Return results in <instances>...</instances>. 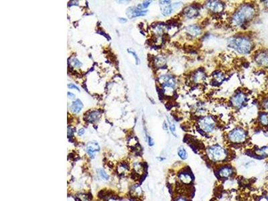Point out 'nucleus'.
<instances>
[{"label":"nucleus","instance_id":"nucleus-5","mask_svg":"<svg viewBox=\"0 0 268 201\" xmlns=\"http://www.w3.org/2000/svg\"><path fill=\"white\" fill-rule=\"evenodd\" d=\"M199 127L204 132L209 133L213 132L216 129V122L213 117L211 115L201 118L199 121Z\"/></svg>","mask_w":268,"mask_h":201},{"label":"nucleus","instance_id":"nucleus-6","mask_svg":"<svg viewBox=\"0 0 268 201\" xmlns=\"http://www.w3.org/2000/svg\"><path fill=\"white\" fill-rule=\"evenodd\" d=\"M158 81L164 90L174 89L176 86V78L170 74H165L158 78Z\"/></svg>","mask_w":268,"mask_h":201},{"label":"nucleus","instance_id":"nucleus-15","mask_svg":"<svg viewBox=\"0 0 268 201\" xmlns=\"http://www.w3.org/2000/svg\"><path fill=\"white\" fill-rule=\"evenodd\" d=\"M86 120L90 122V123H93V122L97 121L101 116V113L98 111H93L87 113L85 115Z\"/></svg>","mask_w":268,"mask_h":201},{"label":"nucleus","instance_id":"nucleus-39","mask_svg":"<svg viewBox=\"0 0 268 201\" xmlns=\"http://www.w3.org/2000/svg\"><path fill=\"white\" fill-rule=\"evenodd\" d=\"M168 124L166 123V122L165 121H164V124H163V126H162V128L164 129V130H168Z\"/></svg>","mask_w":268,"mask_h":201},{"label":"nucleus","instance_id":"nucleus-30","mask_svg":"<svg viewBox=\"0 0 268 201\" xmlns=\"http://www.w3.org/2000/svg\"><path fill=\"white\" fill-rule=\"evenodd\" d=\"M128 52L130 53V54H132L133 55V57L135 58L136 65H139V63H140V58H139L138 56H137V54H136V52H135V51L132 50H130V49H128Z\"/></svg>","mask_w":268,"mask_h":201},{"label":"nucleus","instance_id":"nucleus-16","mask_svg":"<svg viewBox=\"0 0 268 201\" xmlns=\"http://www.w3.org/2000/svg\"><path fill=\"white\" fill-rule=\"evenodd\" d=\"M82 107H83V105L81 100L76 99L72 103L70 106V110L73 113H78L81 111Z\"/></svg>","mask_w":268,"mask_h":201},{"label":"nucleus","instance_id":"nucleus-40","mask_svg":"<svg viewBox=\"0 0 268 201\" xmlns=\"http://www.w3.org/2000/svg\"><path fill=\"white\" fill-rule=\"evenodd\" d=\"M119 22L121 23H125L126 22H127V19H125V18H119Z\"/></svg>","mask_w":268,"mask_h":201},{"label":"nucleus","instance_id":"nucleus-17","mask_svg":"<svg viewBox=\"0 0 268 201\" xmlns=\"http://www.w3.org/2000/svg\"><path fill=\"white\" fill-rule=\"evenodd\" d=\"M178 178L181 182H182L184 184H189L192 182V178L191 174H189L188 172H182L180 173L178 176Z\"/></svg>","mask_w":268,"mask_h":201},{"label":"nucleus","instance_id":"nucleus-34","mask_svg":"<svg viewBox=\"0 0 268 201\" xmlns=\"http://www.w3.org/2000/svg\"><path fill=\"white\" fill-rule=\"evenodd\" d=\"M74 130L73 128H69V127L68 128V136H69V137H70L71 136H73V133H74Z\"/></svg>","mask_w":268,"mask_h":201},{"label":"nucleus","instance_id":"nucleus-2","mask_svg":"<svg viewBox=\"0 0 268 201\" xmlns=\"http://www.w3.org/2000/svg\"><path fill=\"white\" fill-rule=\"evenodd\" d=\"M228 46L241 54L249 53L253 46L250 39L244 36L232 38L228 40Z\"/></svg>","mask_w":268,"mask_h":201},{"label":"nucleus","instance_id":"nucleus-27","mask_svg":"<svg viewBox=\"0 0 268 201\" xmlns=\"http://www.w3.org/2000/svg\"><path fill=\"white\" fill-rule=\"evenodd\" d=\"M128 170V166L126 164H120L117 168V172L120 174H123Z\"/></svg>","mask_w":268,"mask_h":201},{"label":"nucleus","instance_id":"nucleus-20","mask_svg":"<svg viewBox=\"0 0 268 201\" xmlns=\"http://www.w3.org/2000/svg\"><path fill=\"white\" fill-rule=\"evenodd\" d=\"M259 121L263 126H268V114L262 113L259 116Z\"/></svg>","mask_w":268,"mask_h":201},{"label":"nucleus","instance_id":"nucleus-28","mask_svg":"<svg viewBox=\"0 0 268 201\" xmlns=\"http://www.w3.org/2000/svg\"><path fill=\"white\" fill-rule=\"evenodd\" d=\"M150 3H151V2L145 1V2H144L143 3H140V4H139L138 6H137V7L138 9H140V10H144V9L148 8V7L150 5Z\"/></svg>","mask_w":268,"mask_h":201},{"label":"nucleus","instance_id":"nucleus-14","mask_svg":"<svg viewBox=\"0 0 268 201\" xmlns=\"http://www.w3.org/2000/svg\"><path fill=\"white\" fill-rule=\"evenodd\" d=\"M100 149L99 145L97 142H90L86 145V153L90 159H94L95 156V152H98Z\"/></svg>","mask_w":268,"mask_h":201},{"label":"nucleus","instance_id":"nucleus-13","mask_svg":"<svg viewBox=\"0 0 268 201\" xmlns=\"http://www.w3.org/2000/svg\"><path fill=\"white\" fill-rule=\"evenodd\" d=\"M147 12V10H140L137 7H129L126 11V14H127L128 16L131 19L139 16H144V15H146Z\"/></svg>","mask_w":268,"mask_h":201},{"label":"nucleus","instance_id":"nucleus-26","mask_svg":"<svg viewBox=\"0 0 268 201\" xmlns=\"http://www.w3.org/2000/svg\"><path fill=\"white\" fill-rule=\"evenodd\" d=\"M255 153L260 156H268V146L263 147L262 148L258 149Z\"/></svg>","mask_w":268,"mask_h":201},{"label":"nucleus","instance_id":"nucleus-19","mask_svg":"<svg viewBox=\"0 0 268 201\" xmlns=\"http://www.w3.org/2000/svg\"><path fill=\"white\" fill-rule=\"evenodd\" d=\"M153 62H154L155 66L157 68H161L166 63V59L163 56H157L155 58Z\"/></svg>","mask_w":268,"mask_h":201},{"label":"nucleus","instance_id":"nucleus-24","mask_svg":"<svg viewBox=\"0 0 268 201\" xmlns=\"http://www.w3.org/2000/svg\"><path fill=\"white\" fill-rule=\"evenodd\" d=\"M133 170L137 174H142L144 172V167L141 163H135L133 164Z\"/></svg>","mask_w":268,"mask_h":201},{"label":"nucleus","instance_id":"nucleus-22","mask_svg":"<svg viewBox=\"0 0 268 201\" xmlns=\"http://www.w3.org/2000/svg\"><path fill=\"white\" fill-rule=\"evenodd\" d=\"M178 156L182 160H186L188 158V153L184 147L180 146L178 149Z\"/></svg>","mask_w":268,"mask_h":201},{"label":"nucleus","instance_id":"nucleus-12","mask_svg":"<svg viewBox=\"0 0 268 201\" xmlns=\"http://www.w3.org/2000/svg\"><path fill=\"white\" fill-rule=\"evenodd\" d=\"M185 31H186V33L189 36L192 38L199 36L202 33V29L197 24H191L186 26V28H185Z\"/></svg>","mask_w":268,"mask_h":201},{"label":"nucleus","instance_id":"nucleus-21","mask_svg":"<svg viewBox=\"0 0 268 201\" xmlns=\"http://www.w3.org/2000/svg\"><path fill=\"white\" fill-rule=\"evenodd\" d=\"M167 119H168V127L169 129L170 130V132L172 134L173 136H175V137H177V133H176V125L173 122L172 120H171L170 118L167 117Z\"/></svg>","mask_w":268,"mask_h":201},{"label":"nucleus","instance_id":"nucleus-23","mask_svg":"<svg viewBox=\"0 0 268 201\" xmlns=\"http://www.w3.org/2000/svg\"><path fill=\"white\" fill-rule=\"evenodd\" d=\"M204 78H205V74L203 73L197 72L195 74L194 77H193V79H194V81H195L196 82H200L201 81L204 80Z\"/></svg>","mask_w":268,"mask_h":201},{"label":"nucleus","instance_id":"nucleus-9","mask_svg":"<svg viewBox=\"0 0 268 201\" xmlns=\"http://www.w3.org/2000/svg\"><path fill=\"white\" fill-rule=\"evenodd\" d=\"M254 59L259 66L268 67V52L267 51H260L255 55Z\"/></svg>","mask_w":268,"mask_h":201},{"label":"nucleus","instance_id":"nucleus-36","mask_svg":"<svg viewBox=\"0 0 268 201\" xmlns=\"http://www.w3.org/2000/svg\"><path fill=\"white\" fill-rule=\"evenodd\" d=\"M263 107L265 108L266 109L268 110V98H267V99H266L265 101H263Z\"/></svg>","mask_w":268,"mask_h":201},{"label":"nucleus","instance_id":"nucleus-38","mask_svg":"<svg viewBox=\"0 0 268 201\" xmlns=\"http://www.w3.org/2000/svg\"><path fill=\"white\" fill-rule=\"evenodd\" d=\"M84 133H85V129H84L81 128V129H80L79 130H78V135L79 136H82V135H83Z\"/></svg>","mask_w":268,"mask_h":201},{"label":"nucleus","instance_id":"nucleus-3","mask_svg":"<svg viewBox=\"0 0 268 201\" xmlns=\"http://www.w3.org/2000/svg\"><path fill=\"white\" fill-rule=\"evenodd\" d=\"M207 155L211 161L214 162H219L227 159L228 153L225 148L219 145H215L207 148Z\"/></svg>","mask_w":268,"mask_h":201},{"label":"nucleus","instance_id":"nucleus-31","mask_svg":"<svg viewBox=\"0 0 268 201\" xmlns=\"http://www.w3.org/2000/svg\"><path fill=\"white\" fill-rule=\"evenodd\" d=\"M71 61H72V63H73V65L74 66H76V67H78V68H79V67H81L82 66V63L77 58L72 59Z\"/></svg>","mask_w":268,"mask_h":201},{"label":"nucleus","instance_id":"nucleus-1","mask_svg":"<svg viewBox=\"0 0 268 201\" xmlns=\"http://www.w3.org/2000/svg\"><path fill=\"white\" fill-rule=\"evenodd\" d=\"M255 14V8L250 4H243L237 8V11L232 14L231 24L236 27H241L245 23L253 18Z\"/></svg>","mask_w":268,"mask_h":201},{"label":"nucleus","instance_id":"nucleus-25","mask_svg":"<svg viewBox=\"0 0 268 201\" xmlns=\"http://www.w3.org/2000/svg\"><path fill=\"white\" fill-rule=\"evenodd\" d=\"M97 173H98V176L100 177L101 179L105 180V181L109 180V175L105 172V171L104 170H103V169H98V170H97Z\"/></svg>","mask_w":268,"mask_h":201},{"label":"nucleus","instance_id":"nucleus-33","mask_svg":"<svg viewBox=\"0 0 268 201\" xmlns=\"http://www.w3.org/2000/svg\"><path fill=\"white\" fill-rule=\"evenodd\" d=\"M147 141L149 146H152V145H153V144H154L153 141L150 136H147Z\"/></svg>","mask_w":268,"mask_h":201},{"label":"nucleus","instance_id":"nucleus-35","mask_svg":"<svg viewBox=\"0 0 268 201\" xmlns=\"http://www.w3.org/2000/svg\"><path fill=\"white\" fill-rule=\"evenodd\" d=\"M68 87L69 89H76L77 90H79V89H78V88L77 87V86H75L74 85H73V84H69L68 85Z\"/></svg>","mask_w":268,"mask_h":201},{"label":"nucleus","instance_id":"nucleus-37","mask_svg":"<svg viewBox=\"0 0 268 201\" xmlns=\"http://www.w3.org/2000/svg\"><path fill=\"white\" fill-rule=\"evenodd\" d=\"M175 201H188L187 199L183 196H179L176 199Z\"/></svg>","mask_w":268,"mask_h":201},{"label":"nucleus","instance_id":"nucleus-41","mask_svg":"<svg viewBox=\"0 0 268 201\" xmlns=\"http://www.w3.org/2000/svg\"><path fill=\"white\" fill-rule=\"evenodd\" d=\"M68 97H70V98H74V97H75V96H74V94H73V93H69H69H68Z\"/></svg>","mask_w":268,"mask_h":201},{"label":"nucleus","instance_id":"nucleus-8","mask_svg":"<svg viewBox=\"0 0 268 201\" xmlns=\"http://www.w3.org/2000/svg\"><path fill=\"white\" fill-rule=\"evenodd\" d=\"M207 8L215 14L222 12L224 9L223 3L219 1H208L206 3Z\"/></svg>","mask_w":268,"mask_h":201},{"label":"nucleus","instance_id":"nucleus-10","mask_svg":"<svg viewBox=\"0 0 268 201\" xmlns=\"http://www.w3.org/2000/svg\"><path fill=\"white\" fill-rule=\"evenodd\" d=\"M245 94L242 92H238L232 97L231 101L232 106H234L236 108H240L242 107L244 103H245Z\"/></svg>","mask_w":268,"mask_h":201},{"label":"nucleus","instance_id":"nucleus-29","mask_svg":"<svg viewBox=\"0 0 268 201\" xmlns=\"http://www.w3.org/2000/svg\"><path fill=\"white\" fill-rule=\"evenodd\" d=\"M77 198L79 199V201H89L90 199V196L86 194H79L77 195Z\"/></svg>","mask_w":268,"mask_h":201},{"label":"nucleus","instance_id":"nucleus-18","mask_svg":"<svg viewBox=\"0 0 268 201\" xmlns=\"http://www.w3.org/2000/svg\"><path fill=\"white\" fill-rule=\"evenodd\" d=\"M232 173H233L232 169L231 167L226 166L220 169L219 171V175L223 178H228L232 176Z\"/></svg>","mask_w":268,"mask_h":201},{"label":"nucleus","instance_id":"nucleus-7","mask_svg":"<svg viewBox=\"0 0 268 201\" xmlns=\"http://www.w3.org/2000/svg\"><path fill=\"white\" fill-rule=\"evenodd\" d=\"M171 1H160V6L161 11V14L164 16H169L174 10V3L172 4Z\"/></svg>","mask_w":268,"mask_h":201},{"label":"nucleus","instance_id":"nucleus-42","mask_svg":"<svg viewBox=\"0 0 268 201\" xmlns=\"http://www.w3.org/2000/svg\"><path fill=\"white\" fill-rule=\"evenodd\" d=\"M266 6H267V7L268 8V1H267V2H266Z\"/></svg>","mask_w":268,"mask_h":201},{"label":"nucleus","instance_id":"nucleus-32","mask_svg":"<svg viewBox=\"0 0 268 201\" xmlns=\"http://www.w3.org/2000/svg\"><path fill=\"white\" fill-rule=\"evenodd\" d=\"M224 77L222 73H219L216 74V75L215 76V79L218 82H223V81L224 80Z\"/></svg>","mask_w":268,"mask_h":201},{"label":"nucleus","instance_id":"nucleus-43","mask_svg":"<svg viewBox=\"0 0 268 201\" xmlns=\"http://www.w3.org/2000/svg\"><path fill=\"white\" fill-rule=\"evenodd\" d=\"M267 199V201H268V196L267 197V199Z\"/></svg>","mask_w":268,"mask_h":201},{"label":"nucleus","instance_id":"nucleus-11","mask_svg":"<svg viewBox=\"0 0 268 201\" xmlns=\"http://www.w3.org/2000/svg\"><path fill=\"white\" fill-rule=\"evenodd\" d=\"M183 15L187 19L196 18L199 15V9L195 6H189L184 9Z\"/></svg>","mask_w":268,"mask_h":201},{"label":"nucleus","instance_id":"nucleus-4","mask_svg":"<svg viewBox=\"0 0 268 201\" xmlns=\"http://www.w3.org/2000/svg\"><path fill=\"white\" fill-rule=\"evenodd\" d=\"M228 139L232 144H241L247 139V133L241 128H235L228 133Z\"/></svg>","mask_w":268,"mask_h":201}]
</instances>
